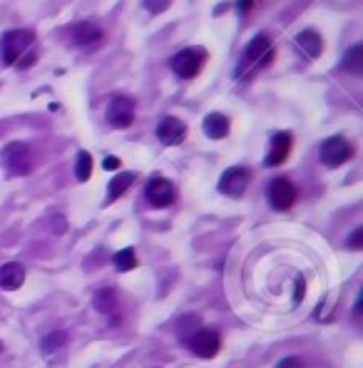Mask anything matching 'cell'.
Masks as SVG:
<instances>
[{
  "label": "cell",
  "mask_w": 363,
  "mask_h": 368,
  "mask_svg": "<svg viewBox=\"0 0 363 368\" xmlns=\"http://www.w3.org/2000/svg\"><path fill=\"white\" fill-rule=\"evenodd\" d=\"M274 368H304V363H301V358L288 356V358H284V361H279Z\"/></svg>",
  "instance_id": "cell-26"
},
{
  "label": "cell",
  "mask_w": 363,
  "mask_h": 368,
  "mask_svg": "<svg viewBox=\"0 0 363 368\" xmlns=\"http://www.w3.org/2000/svg\"><path fill=\"white\" fill-rule=\"evenodd\" d=\"M3 165L6 170L11 172L13 177H23L30 172L32 162H30V150H27V144L23 142H11L3 150Z\"/></svg>",
  "instance_id": "cell-8"
},
{
  "label": "cell",
  "mask_w": 363,
  "mask_h": 368,
  "mask_svg": "<svg viewBox=\"0 0 363 368\" xmlns=\"http://www.w3.org/2000/svg\"><path fill=\"white\" fill-rule=\"evenodd\" d=\"M353 144L348 142L343 134H333V137L324 139L321 142V150H319V157L321 162H324L326 167H331V170H336V167L346 165L348 160L353 157Z\"/></svg>",
  "instance_id": "cell-4"
},
{
  "label": "cell",
  "mask_w": 363,
  "mask_h": 368,
  "mask_svg": "<svg viewBox=\"0 0 363 368\" xmlns=\"http://www.w3.org/2000/svg\"><path fill=\"white\" fill-rule=\"evenodd\" d=\"M75 177L80 182H87L92 177V157L90 152L82 150L80 155H77V165H75Z\"/></svg>",
  "instance_id": "cell-21"
},
{
  "label": "cell",
  "mask_w": 363,
  "mask_h": 368,
  "mask_svg": "<svg viewBox=\"0 0 363 368\" xmlns=\"http://www.w3.org/2000/svg\"><path fill=\"white\" fill-rule=\"evenodd\" d=\"M172 0H142L144 11H150L152 15H160V13H165L167 8H170Z\"/></svg>",
  "instance_id": "cell-23"
},
{
  "label": "cell",
  "mask_w": 363,
  "mask_h": 368,
  "mask_svg": "<svg viewBox=\"0 0 363 368\" xmlns=\"http://www.w3.org/2000/svg\"><path fill=\"white\" fill-rule=\"evenodd\" d=\"M95 309L105 316H117L120 311V299L113 288H102V291L95 293Z\"/></svg>",
  "instance_id": "cell-18"
},
{
  "label": "cell",
  "mask_w": 363,
  "mask_h": 368,
  "mask_svg": "<svg viewBox=\"0 0 363 368\" xmlns=\"http://www.w3.org/2000/svg\"><path fill=\"white\" fill-rule=\"evenodd\" d=\"M296 197H299V192H296V184L291 179H286V177L272 179V184H269V204H272V209L286 212V209H291L296 204Z\"/></svg>",
  "instance_id": "cell-6"
},
{
  "label": "cell",
  "mask_w": 363,
  "mask_h": 368,
  "mask_svg": "<svg viewBox=\"0 0 363 368\" xmlns=\"http://www.w3.org/2000/svg\"><path fill=\"white\" fill-rule=\"evenodd\" d=\"M259 3H262V0H236V8H239L241 15H249V13L254 11Z\"/></svg>",
  "instance_id": "cell-24"
},
{
  "label": "cell",
  "mask_w": 363,
  "mask_h": 368,
  "mask_svg": "<svg viewBox=\"0 0 363 368\" xmlns=\"http://www.w3.org/2000/svg\"><path fill=\"white\" fill-rule=\"evenodd\" d=\"M70 40H72V45H77L82 50H95L105 40V30L97 27L95 23H75L70 27Z\"/></svg>",
  "instance_id": "cell-9"
},
{
  "label": "cell",
  "mask_w": 363,
  "mask_h": 368,
  "mask_svg": "<svg viewBox=\"0 0 363 368\" xmlns=\"http://www.w3.org/2000/svg\"><path fill=\"white\" fill-rule=\"evenodd\" d=\"M343 70L351 72V75H361L363 72V48L361 45H353L351 50L343 58Z\"/></svg>",
  "instance_id": "cell-19"
},
{
  "label": "cell",
  "mask_w": 363,
  "mask_h": 368,
  "mask_svg": "<svg viewBox=\"0 0 363 368\" xmlns=\"http://www.w3.org/2000/svg\"><path fill=\"white\" fill-rule=\"evenodd\" d=\"M187 137V125L182 122L179 118H165L157 125V139H160L165 147H177V144L184 142Z\"/></svg>",
  "instance_id": "cell-12"
},
{
  "label": "cell",
  "mask_w": 363,
  "mask_h": 368,
  "mask_svg": "<svg viewBox=\"0 0 363 368\" xmlns=\"http://www.w3.org/2000/svg\"><path fill=\"white\" fill-rule=\"evenodd\" d=\"M296 48H299L306 58L316 60L324 53V38H321L316 30H301L299 35H296Z\"/></svg>",
  "instance_id": "cell-16"
},
{
  "label": "cell",
  "mask_w": 363,
  "mask_h": 368,
  "mask_svg": "<svg viewBox=\"0 0 363 368\" xmlns=\"http://www.w3.org/2000/svg\"><path fill=\"white\" fill-rule=\"evenodd\" d=\"M274 55H276V50H274L272 38H269L267 32H259L257 38L244 48V53H241L239 68H236V77L244 80V77H251L254 72H259V70L269 68Z\"/></svg>",
  "instance_id": "cell-2"
},
{
  "label": "cell",
  "mask_w": 363,
  "mask_h": 368,
  "mask_svg": "<svg viewBox=\"0 0 363 368\" xmlns=\"http://www.w3.org/2000/svg\"><path fill=\"white\" fill-rule=\"evenodd\" d=\"M134 179H137V175H134V172H122V175H115L113 179H110V187H107V202H115V199L122 197V194L134 184Z\"/></svg>",
  "instance_id": "cell-17"
},
{
  "label": "cell",
  "mask_w": 363,
  "mask_h": 368,
  "mask_svg": "<svg viewBox=\"0 0 363 368\" xmlns=\"http://www.w3.org/2000/svg\"><path fill=\"white\" fill-rule=\"evenodd\" d=\"M306 291V284H304V279H296V291H294V301L299 304L301 301V293Z\"/></svg>",
  "instance_id": "cell-27"
},
{
  "label": "cell",
  "mask_w": 363,
  "mask_h": 368,
  "mask_svg": "<svg viewBox=\"0 0 363 368\" xmlns=\"http://www.w3.org/2000/svg\"><path fill=\"white\" fill-rule=\"evenodd\" d=\"M0 58L3 65L11 68H30L38 60V50H35V32L18 27V30H8L0 38Z\"/></svg>",
  "instance_id": "cell-1"
},
{
  "label": "cell",
  "mask_w": 363,
  "mask_h": 368,
  "mask_svg": "<svg viewBox=\"0 0 363 368\" xmlns=\"http://www.w3.org/2000/svg\"><path fill=\"white\" fill-rule=\"evenodd\" d=\"M0 351H3V343H0Z\"/></svg>",
  "instance_id": "cell-29"
},
{
  "label": "cell",
  "mask_w": 363,
  "mask_h": 368,
  "mask_svg": "<svg viewBox=\"0 0 363 368\" xmlns=\"http://www.w3.org/2000/svg\"><path fill=\"white\" fill-rule=\"evenodd\" d=\"M25 281V269L18 262H8L0 267V288L3 291H18Z\"/></svg>",
  "instance_id": "cell-14"
},
{
  "label": "cell",
  "mask_w": 363,
  "mask_h": 368,
  "mask_svg": "<svg viewBox=\"0 0 363 368\" xmlns=\"http://www.w3.org/2000/svg\"><path fill=\"white\" fill-rule=\"evenodd\" d=\"M209 53L199 45H192V48H184L172 58V70L174 75H179L182 80H192L202 72V68L207 65Z\"/></svg>",
  "instance_id": "cell-3"
},
{
  "label": "cell",
  "mask_w": 363,
  "mask_h": 368,
  "mask_svg": "<svg viewBox=\"0 0 363 368\" xmlns=\"http://www.w3.org/2000/svg\"><path fill=\"white\" fill-rule=\"evenodd\" d=\"M144 194H147V202H150L155 209L170 207V204H174V199H177L174 184H172L170 179H165V177H152L147 189H144Z\"/></svg>",
  "instance_id": "cell-10"
},
{
  "label": "cell",
  "mask_w": 363,
  "mask_h": 368,
  "mask_svg": "<svg viewBox=\"0 0 363 368\" xmlns=\"http://www.w3.org/2000/svg\"><path fill=\"white\" fill-rule=\"evenodd\" d=\"M65 343H68V334H65V331H53L43 341V353H55L60 346H65Z\"/></svg>",
  "instance_id": "cell-22"
},
{
  "label": "cell",
  "mask_w": 363,
  "mask_h": 368,
  "mask_svg": "<svg viewBox=\"0 0 363 368\" xmlns=\"http://www.w3.org/2000/svg\"><path fill=\"white\" fill-rule=\"evenodd\" d=\"M348 249H353V251L363 249V229H356V231H353L351 239H348Z\"/></svg>",
  "instance_id": "cell-25"
},
{
  "label": "cell",
  "mask_w": 363,
  "mask_h": 368,
  "mask_svg": "<svg viewBox=\"0 0 363 368\" xmlns=\"http://www.w3.org/2000/svg\"><path fill=\"white\" fill-rule=\"evenodd\" d=\"M107 120L110 125L117 129H125L134 122V100L132 97H125V95H117L110 100L107 105Z\"/></svg>",
  "instance_id": "cell-11"
},
{
  "label": "cell",
  "mask_w": 363,
  "mask_h": 368,
  "mask_svg": "<svg viewBox=\"0 0 363 368\" xmlns=\"http://www.w3.org/2000/svg\"><path fill=\"white\" fill-rule=\"evenodd\" d=\"M187 346L194 356L199 358H214L222 348V336L214 329H197L187 338Z\"/></svg>",
  "instance_id": "cell-7"
},
{
  "label": "cell",
  "mask_w": 363,
  "mask_h": 368,
  "mask_svg": "<svg viewBox=\"0 0 363 368\" xmlns=\"http://www.w3.org/2000/svg\"><path fill=\"white\" fill-rule=\"evenodd\" d=\"M113 264H115L117 272H132V269L137 267V254H134V249H129L127 246V249H122V251L115 254Z\"/></svg>",
  "instance_id": "cell-20"
},
{
  "label": "cell",
  "mask_w": 363,
  "mask_h": 368,
  "mask_svg": "<svg viewBox=\"0 0 363 368\" xmlns=\"http://www.w3.org/2000/svg\"><path fill=\"white\" fill-rule=\"evenodd\" d=\"M105 170H120V160H117V157H107V160H105Z\"/></svg>",
  "instance_id": "cell-28"
},
{
  "label": "cell",
  "mask_w": 363,
  "mask_h": 368,
  "mask_svg": "<svg viewBox=\"0 0 363 368\" xmlns=\"http://www.w3.org/2000/svg\"><path fill=\"white\" fill-rule=\"evenodd\" d=\"M202 129H204V134H207L209 139H224L227 134H229V129H231V122H229L227 115L209 113L207 118H204V122H202Z\"/></svg>",
  "instance_id": "cell-15"
},
{
  "label": "cell",
  "mask_w": 363,
  "mask_h": 368,
  "mask_svg": "<svg viewBox=\"0 0 363 368\" xmlns=\"http://www.w3.org/2000/svg\"><path fill=\"white\" fill-rule=\"evenodd\" d=\"M251 184V170L249 167H229L224 175L219 177V192L231 199H239L246 194Z\"/></svg>",
  "instance_id": "cell-5"
},
{
  "label": "cell",
  "mask_w": 363,
  "mask_h": 368,
  "mask_svg": "<svg viewBox=\"0 0 363 368\" xmlns=\"http://www.w3.org/2000/svg\"><path fill=\"white\" fill-rule=\"evenodd\" d=\"M291 147H294V134L291 132H276L272 137V147H269L267 155V165L269 167H279L288 160L291 155Z\"/></svg>",
  "instance_id": "cell-13"
}]
</instances>
